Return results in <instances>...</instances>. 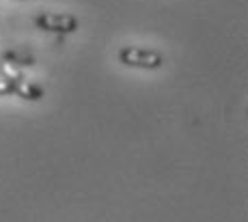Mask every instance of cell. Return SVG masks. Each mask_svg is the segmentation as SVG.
<instances>
[{
	"label": "cell",
	"instance_id": "4",
	"mask_svg": "<svg viewBox=\"0 0 248 222\" xmlns=\"http://www.w3.org/2000/svg\"><path fill=\"white\" fill-rule=\"evenodd\" d=\"M0 60L9 67H32L35 65V56L28 54V52H22L17 48H9L0 54Z\"/></svg>",
	"mask_w": 248,
	"mask_h": 222
},
{
	"label": "cell",
	"instance_id": "3",
	"mask_svg": "<svg viewBox=\"0 0 248 222\" xmlns=\"http://www.w3.org/2000/svg\"><path fill=\"white\" fill-rule=\"evenodd\" d=\"M35 26L46 32H54V35H71L78 30L80 22L71 13H39L35 15Z\"/></svg>",
	"mask_w": 248,
	"mask_h": 222
},
{
	"label": "cell",
	"instance_id": "2",
	"mask_svg": "<svg viewBox=\"0 0 248 222\" xmlns=\"http://www.w3.org/2000/svg\"><path fill=\"white\" fill-rule=\"evenodd\" d=\"M4 95L22 97L26 102H39L44 99V89L39 84H32L20 74L17 78H0V97Z\"/></svg>",
	"mask_w": 248,
	"mask_h": 222
},
{
	"label": "cell",
	"instance_id": "1",
	"mask_svg": "<svg viewBox=\"0 0 248 222\" xmlns=\"http://www.w3.org/2000/svg\"><path fill=\"white\" fill-rule=\"evenodd\" d=\"M119 63L132 69H145V72H155L164 65V54L151 48H138V45H125L117 54Z\"/></svg>",
	"mask_w": 248,
	"mask_h": 222
}]
</instances>
